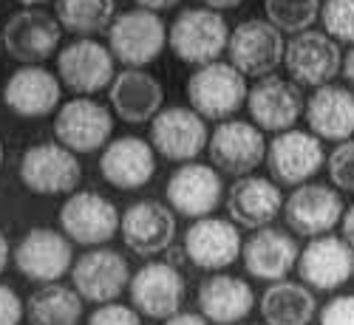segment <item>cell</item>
Instances as JSON below:
<instances>
[{
	"instance_id": "cell-1",
	"label": "cell",
	"mask_w": 354,
	"mask_h": 325,
	"mask_svg": "<svg viewBox=\"0 0 354 325\" xmlns=\"http://www.w3.org/2000/svg\"><path fill=\"white\" fill-rule=\"evenodd\" d=\"M167 43L182 63L201 68L218 63L221 51H227L230 26L216 9H185L173 20Z\"/></svg>"
},
{
	"instance_id": "cell-2",
	"label": "cell",
	"mask_w": 354,
	"mask_h": 325,
	"mask_svg": "<svg viewBox=\"0 0 354 325\" xmlns=\"http://www.w3.org/2000/svg\"><path fill=\"white\" fill-rule=\"evenodd\" d=\"M185 91H187L190 108L201 119L218 122V119H230L235 110H241L250 88L239 68H232L230 63H210L190 74Z\"/></svg>"
},
{
	"instance_id": "cell-3",
	"label": "cell",
	"mask_w": 354,
	"mask_h": 325,
	"mask_svg": "<svg viewBox=\"0 0 354 325\" xmlns=\"http://www.w3.org/2000/svg\"><path fill=\"white\" fill-rule=\"evenodd\" d=\"M167 43V26L156 12L131 9L116 14L108 26V48L125 68L153 63Z\"/></svg>"
},
{
	"instance_id": "cell-4",
	"label": "cell",
	"mask_w": 354,
	"mask_h": 325,
	"mask_svg": "<svg viewBox=\"0 0 354 325\" xmlns=\"http://www.w3.org/2000/svg\"><path fill=\"white\" fill-rule=\"evenodd\" d=\"M227 54H230L232 68H239L244 77L261 79L283 63L286 43H283L281 28H275L270 20L250 17L232 28Z\"/></svg>"
},
{
	"instance_id": "cell-5",
	"label": "cell",
	"mask_w": 354,
	"mask_h": 325,
	"mask_svg": "<svg viewBox=\"0 0 354 325\" xmlns=\"http://www.w3.org/2000/svg\"><path fill=\"white\" fill-rule=\"evenodd\" d=\"M80 161L60 141L28 147L20 159V181L35 195H63L80 184Z\"/></svg>"
},
{
	"instance_id": "cell-6",
	"label": "cell",
	"mask_w": 354,
	"mask_h": 325,
	"mask_svg": "<svg viewBox=\"0 0 354 325\" xmlns=\"http://www.w3.org/2000/svg\"><path fill=\"white\" fill-rule=\"evenodd\" d=\"M326 164V150L315 133L283 130L267 144V167L275 184L301 187Z\"/></svg>"
},
{
	"instance_id": "cell-7",
	"label": "cell",
	"mask_w": 354,
	"mask_h": 325,
	"mask_svg": "<svg viewBox=\"0 0 354 325\" xmlns=\"http://www.w3.org/2000/svg\"><path fill=\"white\" fill-rule=\"evenodd\" d=\"M15 266L35 283H57L74 266L71 238L48 226L28 229L15 246Z\"/></svg>"
},
{
	"instance_id": "cell-8",
	"label": "cell",
	"mask_w": 354,
	"mask_h": 325,
	"mask_svg": "<svg viewBox=\"0 0 354 325\" xmlns=\"http://www.w3.org/2000/svg\"><path fill=\"white\" fill-rule=\"evenodd\" d=\"M120 224L122 218L113 201L91 190L74 193L60 210V229L74 244H82V246L108 244L120 232Z\"/></svg>"
},
{
	"instance_id": "cell-9",
	"label": "cell",
	"mask_w": 354,
	"mask_h": 325,
	"mask_svg": "<svg viewBox=\"0 0 354 325\" xmlns=\"http://www.w3.org/2000/svg\"><path fill=\"white\" fill-rule=\"evenodd\" d=\"M131 303L139 314L153 317V319H167L179 314L185 303V277L173 263L151 260L131 277Z\"/></svg>"
},
{
	"instance_id": "cell-10",
	"label": "cell",
	"mask_w": 354,
	"mask_h": 325,
	"mask_svg": "<svg viewBox=\"0 0 354 325\" xmlns=\"http://www.w3.org/2000/svg\"><path fill=\"white\" fill-rule=\"evenodd\" d=\"M60 20L43 9H23L3 26V48L12 60L23 66H37L60 48Z\"/></svg>"
},
{
	"instance_id": "cell-11",
	"label": "cell",
	"mask_w": 354,
	"mask_h": 325,
	"mask_svg": "<svg viewBox=\"0 0 354 325\" xmlns=\"http://www.w3.org/2000/svg\"><path fill=\"white\" fill-rule=\"evenodd\" d=\"M113 133L111 110L88 97H77L60 108L54 119V136L74 153H97Z\"/></svg>"
},
{
	"instance_id": "cell-12",
	"label": "cell",
	"mask_w": 354,
	"mask_h": 325,
	"mask_svg": "<svg viewBox=\"0 0 354 325\" xmlns=\"http://www.w3.org/2000/svg\"><path fill=\"white\" fill-rule=\"evenodd\" d=\"M167 204L173 213H179L185 218H207L216 206L221 204L224 184L216 167L198 164V161H185L179 170H173L165 187Z\"/></svg>"
},
{
	"instance_id": "cell-13",
	"label": "cell",
	"mask_w": 354,
	"mask_h": 325,
	"mask_svg": "<svg viewBox=\"0 0 354 325\" xmlns=\"http://www.w3.org/2000/svg\"><path fill=\"white\" fill-rule=\"evenodd\" d=\"M210 133L204 119L193 108H165L151 119V144L153 150L170 161H196L207 147Z\"/></svg>"
},
{
	"instance_id": "cell-14",
	"label": "cell",
	"mask_w": 354,
	"mask_h": 325,
	"mask_svg": "<svg viewBox=\"0 0 354 325\" xmlns=\"http://www.w3.org/2000/svg\"><path fill=\"white\" fill-rule=\"evenodd\" d=\"M131 269L128 260L113 252V249H94L85 252L74 266H71V283L77 294L88 303H113L120 300V294L131 286Z\"/></svg>"
},
{
	"instance_id": "cell-15",
	"label": "cell",
	"mask_w": 354,
	"mask_h": 325,
	"mask_svg": "<svg viewBox=\"0 0 354 325\" xmlns=\"http://www.w3.org/2000/svg\"><path fill=\"white\" fill-rule=\"evenodd\" d=\"M207 150L216 170L241 179V175H250L267 159V141H263V133L258 125L241 122V119H224L213 130Z\"/></svg>"
},
{
	"instance_id": "cell-16",
	"label": "cell",
	"mask_w": 354,
	"mask_h": 325,
	"mask_svg": "<svg viewBox=\"0 0 354 325\" xmlns=\"http://www.w3.org/2000/svg\"><path fill=\"white\" fill-rule=\"evenodd\" d=\"M247 108H250V116L255 119V125L270 133L292 130V125L298 122L301 113L306 110L301 85L289 82L283 77H275V74L261 77L250 88Z\"/></svg>"
},
{
	"instance_id": "cell-17",
	"label": "cell",
	"mask_w": 354,
	"mask_h": 325,
	"mask_svg": "<svg viewBox=\"0 0 354 325\" xmlns=\"http://www.w3.org/2000/svg\"><path fill=\"white\" fill-rule=\"evenodd\" d=\"M57 74L80 97L100 94L113 82V54L97 40H74L57 57Z\"/></svg>"
},
{
	"instance_id": "cell-18",
	"label": "cell",
	"mask_w": 354,
	"mask_h": 325,
	"mask_svg": "<svg viewBox=\"0 0 354 325\" xmlns=\"http://www.w3.org/2000/svg\"><path fill=\"white\" fill-rule=\"evenodd\" d=\"M286 71L298 85H329L343 71V57L337 40H332L326 32H306L295 35V40L286 46L283 54Z\"/></svg>"
},
{
	"instance_id": "cell-19",
	"label": "cell",
	"mask_w": 354,
	"mask_h": 325,
	"mask_svg": "<svg viewBox=\"0 0 354 325\" xmlns=\"http://www.w3.org/2000/svg\"><path fill=\"white\" fill-rule=\"evenodd\" d=\"M343 198L329 184H301L283 204L286 226L306 238H317L335 229V224L343 218Z\"/></svg>"
},
{
	"instance_id": "cell-20",
	"label": "cell",
	"mask_w": 354,
	"mask_h": 325,
	"mask_svg": "<svg viewBox=\"0 0 354 325\" xmlns=\"http://www.w3.org/2000/svg\"><path fill=\"white\" fill-rule=\"evenodd\" d=\"M122 241L125 246L139 255V257H151L165 252L173 238H176V215L170 210V204L145 198L131 204L125 215H122Z\"/></svg>"
},
{
	"instance_id": "cell-21",
	"label": "cell",
	"mask_w": 354,
	"mask_h": 325,
	"mask_svg": "<svg viewBox=\"0 0 354 325\" xmlns=\"http://www.w3.org/2000/svg\"><path fill=\"white\" fill-rule=\"evenodd\" d=\"M241 232L232 221L224 218H198L185 232V255L193 266L204 272L227 269L241 255Z\"/></svg>"
},
{
	"instance_id": "cell-22",
	"label": "cell",
	"mask_w": 354,
	"mask_h": 325,
	"mask_svg": "<svg viewBox=\"0 0 354 325\" xmlns=\"http://www.w3.org/2000/svg\"><path fill=\"white\" fill-rule=\"evenodd\" d=\"M298 275L317 291L340 288L354 275V249L346 244V238L317 235L298 255Z\"/></svg>"
},
{
	"instance_id": "cell-23",
	"label": "cell",
	"mask_w": 354,
	"mask_h": 325,
	"mask_svg": "<svg viewBox=\"0 0 354 325\" xmlns=\"http://www.w3.org/2000/svg\"><path fill=\"white\" fill-rule=\"evenodd\" d=\"M102 179L116 190H142L156 173V150L139 136H120L105 144L100 159Z\"/></svg>"
},
{
	"instance_id": "cell-24",
	"label": "cell",
	"mask_w": 354,
	"mask_h": 325,
	"mask_svg": "<svg viewBox=\"0 0 354 325\" xmlns=\"http://www.w3.org/2000/svg\"><path fill=\"white\" fill-rule=\"evenodd\" d=\"M3 105L23 119L48 116L60 105V79L43 66H23L3 85Z\"/></svg>"
},
{
	"instance_id": "cell-25",
	"label": "cell",
	"mask_w": 354,
	"mask_h": 325,
	"mask_svg": "<svg viewBox=\"0 0 354 325\" xmlns=\"http://www.w3.org/2000/svg\"><path fill=\"white\" fill-rule=\"evenodd\" d=\"M283 210V193L263 175H241L227 193V213L235 224L247 229L270 226Z\"/></svg>"
},
{
	"instance_id": "cell-26",
	"label": "cell",
	"mask_w": 354,
	"mask_h": 325,
	"mask_svg": "<svg viewBox=\"0 0 354 325\" xmlns=\"http://www.w3.org/2000/svg\"><path fill=\"white\" fill-rule=\"evenodd\" d=\"M298 255H301V249L292 235H286L283 229H272V226L255 229L241 249L244 269L252 277L270 280V283L283 280L289 275V269L298 266Z\"/></svg>"
},
{
	"instance_id": "cell-27",
	"label": "cell",
	"mask_w": 354,
	"mask_h": 325,
	"mask_svg": "<svg viewBox=\"0 0 354 325\" xmlns=\"http://www.w3.org/2000/svg\"><path fill=\"white\" fill-rule=\"evenodd\" d=\"M255 308V291L247 280L213 275L198 286V311L213 325H235Z\"/></svg>"
},
{
	"instance_id": "cell-28",
	"label": "cell",
	"mask_w": 354,
	"mask_h": 325,
	"mask_svg": "<svg viewBox=\"0 0 354 325\" xmlns=\"http://www.w3.org/2000/svg\"><path fill=\"white\" fill-rule=\"evenodd\" d=\"M162 99H165L162 82L151 74H145L142 68H125L111 82V105L122 122L131 125L151 122L162 110Z\"/></svg>"
},
{
	"instance_id": "cell-29",
	"label": "cell",
	"mask_w": 354,
	"mask_h": 325,
	"mask_svg": "<svg viewBox=\"0 0 354 325\" xmlns=\"http://www.w3.org/2000/svg\"><path fill=\"white\" fill-rule=\"evenodd\" d=\"M306 122L317 139L346 141L354 136V94L343 85H320L306 102Z\"/></svg>"
},
{
	"instance_id": "cell-30",
	"label": "cell",
	"mask_w": 354,
	"mask_h": 325,
	"mask_svg": "<svg viewBox=\"0 0 354 325\" xmlns=\"http://www.w3.org/2000/svg\"><path fill=\"white\" fill-rule=\"evenodd\" d=\"M317 311L315 294L304 283L278 280L261 297L263 325H309Z\"/></svg>"
},
{
	"instance_id": "cell-31",
	"label": "cell",
	"mask_w": 354,
	"mask_h": 325,
	"mask_svg": "<svg viewBox=\"0 0 354 325\" xmlns=\"http://www.w3.org/2000/svg\"><path fill=\"white\" fill-rule=\"evenodd\" d=\"M82 297L77 288L60 283H43L26 300L28 325H80L82 319Z\"/></svg>"
},
{
	"instance_id": "cell-32",
	"label": "cell",
	"mask_w": 354,
	"mask_h": 325,
	"mask_svg": "<svg viewBox=\"0 0 354 325\" xmlns=\"http://www.w3.org/2000/svg\"><path fill=\"white\" fill-rule=\"evenodd\" d=\"M116 0H57L54 17L66 32L74 35H97L113 23Z\"/></svg>"
},
{
	"instance_id": "cell-33",
	"label": "cell",
	"mask_w": 354,
	"mask_h": 325,
	"mask_svg": "<svg viewBox=\"0 0 354 325\" xmlns=\"http://www.w3.org/2000/svg\"><path fill=\"white\" fill-rule=\"evenodd\" d=\"M267 20L289 35H301L320 14V0H263Z\"/></svg>"
},
{
	"instance_id": "cell-34",
	"label": "cell",
	"mask_w": 354,
	"mask_h": 325,
	"mask_svg": "<svg viewBox=\"0 0 354 325\" xmlns=\"http://www.w3.org/2000/svg\"><path fill=\"white\" fill-rule=\"evenodd\" d=\"M320 20L332 40L354 46V0H326V3H320Z\"/></svg>"
},
{
	"instance_id": "cell-35",
	"label": "cell",
	"mask_w": 354,
	"mask_h": 325,
	"mask_svg": "<svg viewBox=\"0 0 354 325\" xmlns=\"http://www.w3.org/2000/svg\"><path fill=\"white\" fill-rule=\"evenodd\" d=\"M326 167H329V179L335 187L354 193V141L351 139L335 147L332 156L326 159Z\"/></svg>"
},
{
	"instance_id": "cell-36",
	"label": "cell",
	"mask_w": 354,
	"mask_h": 325,
	"mask_svg": "<svg viewBox=\"0 0 354 325\" xmlns=\"http://www.w3.org/2000/svg\"><path fill=\"white\" fill-rule=\"evenodd\" d=\"M88 325H142V317L122 303H105L88 317Z\"/></svg>"
},
{
	"instance_id": "cell-37",
	"label": "cell",
	"mask_w": 354,
	"mask_h": 325,
	"mask_svg": "<svg viewBox=\"0 0 354 325\" xmlns=\"http://www.w3.org/2000/svg\"><path fill=\"white\" fill-rule=\"evenodd\" d=\"M320 325H354V294H343L323 306Z\"/></svg>"
},
{
	"instance_id": "cell-38",
	"label": "cell",
	"mask_w": 354,
	"mask_h": 325,
	"mask_svg": "<svg viewBox=\"0 0 354 325\" xmlns=\"http://www.w3.org/2000/svg\"><path fill=\"white\" fill-rule=\"evenodd\" d=\"M26 308L23 300L17 297V291L6 283H0V325H20Z\"/></svg>"
},
{
	"instance_id": "cell-39",
	"label": "cell",
	"mask_w": 354,
	"mask_h": 325,
	"mask_svg": "<svg viewBox=\"0 0 354 325\" xmlns=\"http://www.w3.org/2000/svg\"><path fill=\"white\" fill-rule=\"evenodd\" d=\"M162 325H210L207 319H204L201 314H190V311H179V314H173V317H167Z\"/></svg>"
},
{
	"instance_id": "cell-40",
	"label": "cell",
	"mask_w": 354,
	"mask_h": 325,
	"mask_svg": "<svg viewBox=\"0 0 354 325\" xmlns=\"http://www.w3.org/2000/svg\"><path fill=\"white\" fill-rule=\"evenodd\" d=\"M179 0H136L139 9H147V12H165V9H173Z\"/></svg>"
},
{
	"instance_id": "cell-41",
	"label": "cell",
	"mask_w": 354,
	"mask_h": 325,
	"mask_svg": "<svg viewBox=\"0 0 354 325\" xmlns=\"http://www.w3.org/2000/svg\"><path fill=\"white\" fill-rule=\"evenodd\" d=\"M343 238H346V244L354 249V204L346 210V215H343Z\"/></svg>"
},
{
	"instance_id": "cell-42",
	"label": "cell",
	"mask_w": 354,
	"mask_h": 325,
	"mask_svg": "<svg viewBox=\"0 0 354 325\" xmlns=\"http://www.w3.org/2000/svg\"><path fill=\"white\" fill-rule=\"evenodd\" d=\"M207 9H216V12H221V9H235V6H241L244 0H201Z\"/></svg>"
},
{
	"instance_id": "cell-43",
	"label": "cell",
	"mask_w": 354,
	"mask_h": 325,
	"mask_svg": "<svg viewBox=\"0 0 354 325\" xmlns=\"http://www.w3.org/2000/svg\"><path fill=\"white\" fill-rule=\"evenodd\" d=\"M9 238H6V235H3V229H0V275H3V269H6V266H9Z\"/></svg>"
},
{
	"instance_id": "cell-44",
	"label": "cell",
	"mask_w": 354,
	"mask_h": 325,
	"mask_svg": "<svg viewBox=\"0 0 354 325\" xmlns=\"http://www.w3.org/2000/svg\"><path fill=\"white\" fill-rule=\"evenodd\" d=\"M343 77H346V82L354 88V48L346 54V60H343Z\"/></svg>"
},
{
	"instance_id": "cell-45",
	"label": "cell",
	"mask_w": 354,
	"mask_h": 325,
	"mask_svg": "<svg viewBox=\"0 0 354 325\" xmlns=\"http://www.w3.org/2000/svg\"><path fill=\"white\" fill-rule=\"evenodd\" d=\"M23 6H40V3H48V0H20Z\"/></svg>"
},
{
	"instance_id": "cell-46",
	"label": "cell",
	"mask_w": 354,
	"mask_h": 325,
	"mask_svg": "<svg viewBox=\"0 0 354 325\" xmlns=\"http://www.w3.org/2000/svg\"><path fill=\"white\" fill-rule=\"evenodd\" d=\"M0 167H3V141H0Z\"/></svg>"
},
{
	"instance_id": "cell-47",
	"label": "cell",
	"mask_w": 354,
	"mask_h": 325,
	"mask_svg": "<svg viewBox=\"0 0 354 325\" xmlns=\"http://www.w3.org/2000/svg\"><path fill=\"white\" fill-rule=\"evenodd\" d=\"M0 46H3V28H0Z\"/></svg>"
},
{
	"instance_id": "cell-48",
	"label": "cell",
	"mask_w": 354,
	"mask_h": 325,
	"mask_svg": "<svg viewBox=\"0 0 354 325\" xmlns=\"http://www.w3.org/2000/svg\"><path fill=\"white\" fill-rule=\"evenodd\" d=\"M241 325H252V322H241Z\"/></svg>"
}]
</instances>
